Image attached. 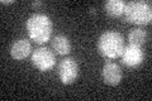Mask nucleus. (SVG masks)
<instances>
[{
    "mask_svg": "<svg viewBox=\"0 0 152 101\" xmlns=\"http://www.w3.org/2000/svg\"><path fill=\"white\" fill-rule=\"evenodd\" d=\"M26 28L32 41H34L38 44H43L47 41H50L52 31H53V24L48 15L36 13L28 18Z\"/></svg>",
    "mask_w": 152,
    "mask_h": 101,
    "instance_id": "obj_1",
    "label": "nucleus"
},
{
    "mask_svg": "<svg viewBox=\"0 0 152 101\" xmlns=\"http://www.w3.org/2000/svg\"><path fill=\"white\" fill-rule=\"evenodd\" d=\"M98 52L104 58L115 60L121 57L126 48V41L119 32L107 31L98 39Z\"/></svg>",
    "mask_w": 152,
    "mask_h": 101,
    "instance_id": "obj_2",
    "label": "nucleus"
},
{
    "mask_svg": "<svg viewBox=\"0 0 152 101\" xmlns=\"http://www.w3.org/2000/svg\"><path fill=\"white\" fill-rule=\"evenodd\" d=\"M123 22L134 24V25H148L152 20V9L151 4L143 0L126 3V8L122 15Z\"/></svg>",
    "mask_w": 152,
    "mask_h": 101,
    "instance_id": "obj_3",
    "label": "nucleus"
},
{
    "mask_svg": "<svg viewBox=\"0 0 152 101\" xmlns=\"http://www.w3.org/2000/svg\"><path fill=\"white\" fill-rule=\"evenodd\" d=\"M31 61H32V65L38 71H42V72L52 70L56 65L55 53L47 47H39L36 51H33Z\"/></svg>",
    "mask_w": 152,
    "mask_h": 101,
    "instance_id": "obj_4",
    "label": "nucleus"
},
{
    "mask_svg": "<svg viewBox=\"0 0 152 101\" xmlns=\"http://www.w3.org/2000/svg\"><path fill=\"white\" fill-rule=\"evenodd\" d=\"M58 77L64 85H72L79 77V65L72 57H66L57 67Z\"/></svg>",
    "mask_w": 152,
    "mask_h": 101,
    "instance_id": "obj_5",
    "label": "nucleus"
},
{
    "mask_svg": "<svg viewBox=\"0 0 152 101\" xmlns=\"http://www.w3.org/2000/svg\"><path fill=\"white\" fill-rule=\"evenodd\" d=\"M122 63L128 68H137L142 65L145 60V53L141 46L128 44L121 56Z\"/></svg>",
    "mask_w": 152,
    "mask_h": 101,
    "instance_id": "obj_6",
    "label": "nucleus"
},
{
    "mask_svg": "<svg viewBox=\"0 0 152 101\" xmlns=\"http://www.w3.org/2000/svg\"><path fill=\"white\" fill-rule=\"evenodd\" d=\"M103 81L109 86H117L121 84L123 78V72L119 65L114 63V62H107L103 66L102 71Z\"/></svg>",
    "mask_w": 152,
    "mask_h": 101,
    "instance_id": "obj_7",
    "label": "nucleus"
},
{
    "mask_svg": "<svg viewBox=\"0 0 152 101\" xmlns=\"http://www.w3.org/2000/svg\"><path fill=\"white\" fill-rule=\"evenodd\" d=\"M31 52H32L31 42L26 39V38L17 39L10 47V56L17 61H22L27 58L31 54Z\"/></svg>",
    "mask_w": 152,
    "mask_h": 101,
    "instance_id": "obj_8",
    "label": "nucleus"
},
{
    "mask_svg": "<svg viewBox=\"0 0 152 101\" xmlns=\"http://www.w3.org/2000/svg\"><path fill=\"white\" fill-rule=\"evenodd\" d=\"M126 8V1L123 0H108L104 3V12L110 18H122Z\"/></svg>",
    "mask_w": 152,
    "mask_h": 101,
    "instance_id": "obj_9",
    "label": "nucleus"
},
{
    "mask_svg": "<svg viewBox=\"0 0 152 101\" xmlns=\"http://www.w3.org/2000/svg\"><path fill=\"white\" fill-rule=\"evenodd\" d=\"M52 48L60 56H67L71 52V43L70 39L64 34H57L52 39Z\"/></svg>",
    "mask_w": 152,
    "mask_h": 101,
    "instance_id": "obj_10",
    "label": "nucleus"
},
{
    "mask_svg": "<svg viewBox=\"0 0 152 101\" xmlns=\"http://www.w3.org/2000/svg\"><path fill=\"white\" fill-rule=\"evenodd\" d=\"M128 41H129V44H136V46H143L146 41H147V33L145 29L142 28H133L128 34Z\"/></svg>",
    "mask_w": 152,
    "mask_h": 101,
    "instance_id": "obj_11",
    "label": "nucleus"
},
{
    "mask_svg": "<svg viewBox=\"0 0 152 101\" xmlns=\"http://www.w3.org/2000/svg\"><path fill=\"white\" fill-rule=\"evenodd\" d=\"M15 0H9V1H5V0H1V5H10V4H14Z\"/></svg>",
    "mask_w": 152,
    "mask_h": 101,
    "instance_id": "obj_12",
    "label": "nucleus"
},
{
    "mask_svg": "<svg viewBox=\"0 0 152 101\" xmlns=\"http://www.w3.org/2000/svg\"><path fill=\"white\" fill-rule=\"evenodd\" d=\"M32 5H33V7H39V5H42V3H41V1H34V3L32 4Z\"/></svg>",
    "mask_w": 152,
    "mask_h": 101,
    "instance_id": "obj_13",
    "label": "nucleus"
}]
</instances>
